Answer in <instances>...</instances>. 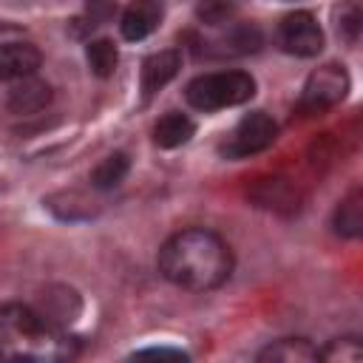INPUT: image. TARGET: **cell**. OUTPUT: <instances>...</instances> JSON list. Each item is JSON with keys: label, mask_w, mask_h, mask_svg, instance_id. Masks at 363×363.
Wrapping results in <instances>:
<instances>
[{"label": "cell", "mask_w": 363, "mask_h": 363, "mask_svg": "<svg viewBox=\"0 0 363 363\" xmlns=\"http://www.w3.org/2000/svg\"><path fill=\"white\" fill-rule=\"evenodd\" d=\"M159 272L182 289L207 292L221 286L233 272V252L221 235L204 227L173 233L159 250Z\"/></svg>", "instance_id": "6da1fadb"}, {"label": "cell", "mask_w": 363, "mask_h": 363, "mask_svg": "<svg viewBox=\"0 0 363 363\" xmlns=\"http://www.w3.org/2000/svg\"><path fill=\"white\" fill-rule=\"evenodd\" d=\"M77 354V340L48 315L26 306H0V360L57 363Z\"/></svg>", "instance_id": "7a4b0ae2"}, {"label": "cell", "mask_w": 363, "mask_h": 363, "mask_svg": "<svg viewBox=\"0 0 363 363\" xmlns=\"http://www.w3.org/2000/svg\"><path fill=\"white\" fill-rule=\"evenodd\" d=\"M255 94V79L247 71H213L187 82L184 99L196 111H221L247 102Z\"/></svg>", "instance_id": "3957f363"}, {"label": "cell", "mask_w": 363, "mask_h": 363, "mask_svg": "<svg viewBox=\"0 0 363 363\" xmlns=\"http://www.w3.org/2000/svg\"><path fill=\"white\" fill-rule=\"evenodd\" d=\"M349 91V74L343 65L337 62H326L320 68H315L301 91V99H298V111L306 113V116H315V113H323L329 108H335Z\"/></svg>", "instance_id": "277c9868"}, {"label": "cell", "mask_w": 363, "mask_h": 363, "mask_svg": "<svg viewBox=\"0 0 363 363\" xmlns=\"http://www.w3.org/2000/svg\"><path fill=\"white\" fill-rule=\"evenodd\" d=\"M275 136H278L275 119L269 113H264V111H252V113H247L233 128V133L221 145V156L224 159H247V156H255V153L267 150L275 142Z\"/></svg>", "instance_id": "5b68a950"}, {"label": "cell", "mask_w": 363, "mask_h": 363, "mask_svg": "<svg viewBox=\"0 0 363 363\" xmlns=\"http://www.w3.org/2000/svg\"><path fill=\"white\" fill-rule=\"evenodd\" d=\"M278 43L286 54L295 57H315L323 48V31L318 20L309 11H295L286 14L278 26Z\"/></svg>", "instance_id": "8992f818"}, {"label": "cell", "mask_w": 363, "mask_h": 363, "mask_svg": "<svg viewBox=\"0 0 363 363\" xmlns=\"http://www.w3.org/2000/svg\"><path fill=\"white\" fill-rule=\"evenodd\" d=\"M162 23V3L159 0H130V6L122 11V37L136 43L153 34Z\"/></svg>", "instance_id": "52a82bcc"}, {"label": "cell", "mask_w": 363, "mask_h": 363, "mask_svg": "<svg viewBox=\"0 0 363 363\" xmlns=\"http://www.w3.org/2000/svg\"><path fill=\"white\" fill-rule=\"evenodd\" d=\"M182 68V54L176 48H164V51H156L150 54L145 62H142V94L145 99H150L156 91H162Z\"/></svg>", "instance_id": "ba28073f"}, {"label": "cell", "mask_w": 363, "mask_h": 363, "mask_svg": "<svg viewBox=\"0 0 363 363\" xmlns=\"http://www.w3.org/2000/svg\"><path fill=\"white\" fill-rule=\"evenodd\" d=\"M43 62V54L31 43H6L0 45V79L14 82L31 77Z\"/></svg>", "instance_id": "9c48e42d"}, {"label": "cell", "mask_w": 363, "mask_h": 363, "mask_svg": "<svg viewBox=\"0 0 363 363\" xmlns=\"http://www.w3.org/2000/svg\"><path fill=\"white\" fill-rule=\"evenodd\" d=\"M51 102V85L31 77L14 79V85L9 88V108L14 113H37Z\"/></svg>", "instance_id": "30bf717a"}, {"label": "cell", "mask_w": 363, "mask_h": 363, "mask_svg": "<svg viewBox=\"0 0 363 363\" xmlns=\"http://www.w3.org/2000/svg\"><path fill=\"white\" fill-rule=\"evenodd\" d=\"M255 357L261 363H315L320 360V349L312 346L306 337H281L264 346Z\"/></svg>", "instance_id": "8fae6325"}, {"label": "cell", "mask_w": 363, "mask_h": 363, "mask_svg": "<svg viewBox=\"0 0 363 363\" xmlns=\"http://www.w3.org/2000/svg\"><path fill=\"white\" fill-rule=\"evenodd\" d=\"M252 199L261 207H269V210H278V213H295L298 210V190L281 176L261 179L252 190Z\"/></svg>", "instance_id": "7c38bea8"}, {"label": "cell", "mask_w": 363, "mask_h": 363, "mask_svg": "<svg viewBox=\"0 0 363 363\" xmlns=\"http://www.w3.org/2000/svg\"><path fill=\"white\" fill-rule=\"evenodd\" d=\"M196 133V125L187 113H179V111H170L164 113L156 125H153V142L164 150H173V147H182L184 142H190V136Z\"/></svg>", "instance_id": "4fadbf2b"}, {"label": "cell", "mask_w": 363, "mask_h": 363, "mask_svg": "<svg viewBox=\"0 0 363 363\" xmlns=\"http://www.w3.org/2000/svg\"><path fill=\"white\" fill-rule=\"evenodd\" d=\"M332 224H335V233L343 238H357L363 233V190L360 187H352L340 199Z\"/></svg>", "instance_id": "5bb4252c"}, {"label": "cell", "mask_w": 363, "mask_h": 363, "mask_svg": "<svg viewBox=\"0 0 363 363\" xmlns=\"http://www.w3.org/2000/svg\"><path fill=\"white\" fill-rule=\"evenodd\" d=\"M128 170H130L128 153H111V156H105V159L91 170V184H94L96 190H111V187H116V184L125 182Z\"/></svg>", "instance_id": "9a60e30c"}, {"label": "cell", "mask_w": 363, "mask_h": 363, "mask_svg": "<svg viewBox=\"0 0 363 363\" xmlns=\"http://www.w3.org/2000/svg\"><path fill=\"white\" fill-rule=\"evenodd\" d=\"M85 57H88V65L91 71L99 77V79H108L113 71H116V62H119V51L111 40L99 37V40H91L88 48H85Z\"/></svg>", "instance_id": "2e32d148"}, {"label": "cell", "mask_w": 363, "mask_h": 363, "mask_svg": "<svg viewBox=\"0 0 363 363\" xmlns=\"http://www.w3.org/2000/svg\"><path fill=\"white\" fill-rule=\"evenodd\" d=\"M360 357H363V343L354 335L335 337L320 349V360H332V363H357Z\"/></svg>", "instance_id": "e0dca14e"}, {"label": "cell", "mask_w": 363, "mask_h": 363, "mask_svg": "<svg viewBox=\"0 0 363 363\" xmlns=\"http://www.w3.org/2000/svg\"><path fill=\"white\" fill-rule=\"evenodd\" d=\"M116 3L113 0H88L85 3V14H88V26H99L113 14Z\"/></svg>", "instance_id": "ac0fdd59"}, {"label": "cell", "mask_w": 363, "mask_h": 363, "mask_svg": "<svg viewBox=\"0 0 363 363\" xmlns=\"http://www.w3.org/2000/svg\"><path fill=\"white\" fill-rule=\"evenodd\" d=\"M337 28H343L349 40H354V37H357V28H360V14H357V9H354V6H349V17H340Z\"/></svg>", "instance_id": "d6986e66"}, {"label": "cell", "mask_w": 363, "mask_h": 363, "mask_svg": "<svg viewBox=\"0 0 363 363\" xmlns=\"http://www.w3.org/2000/svg\"><path fill=\"white\" fill-rule=\"evenodd\" d=\"M145 354H159V357H187V354L179 352V349H142V352H136V357H145Z\"/></svg>", "instance_id": "ffe728a7"}]
</instances>
